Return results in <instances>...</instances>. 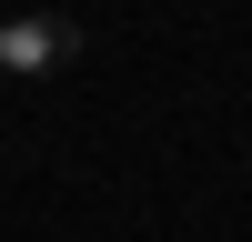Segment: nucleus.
Wrapping results in <instances>:
<instances>
[{"instance_id":"1","label":"nucleus","mask_w":252,"mask_h":242,"mask_svg":"<svg viewBox=\"0 0 252 242\" xmlns=\"http://www.w3.org/2000/svg\"><path fill=\"white\" fill-rule=\"evenodd\" d=\"M81 60V30L61 10H20V20H0V71L10 81H51V71H71Z\"/></svg>"}]
</instances>
